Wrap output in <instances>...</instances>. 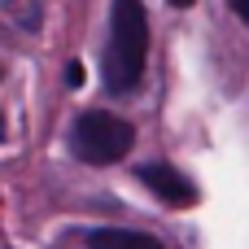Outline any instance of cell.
Wrapping results in <instances>:
<instances>
[{
    "label": "cell",
    "mask_w": 249,
    "mask_h": 249,
    "mask_svg": "<svg viewBox=\"0 0 249 249\" xmlns=\"http://www.w3.org/2000/svg\"><path fill=\"white\" fill-rule=\"evenodd\" d=\"M166 4H175V9H193L197 0H166Z\"/></svg>",
    "instance_id": "ba28073f"
},
{
    "label": "cell",
    "mask_w": 249,
    "mask_h": 249,
    "mask_svg": "<svg viewBox=\"0 0 249 249\" xmlns=\"http://www.w3.org/2000/svg\"><path fill=\"white\" fill-rule=\"evenodd\" d=\"M228 4H232V13H236L241 22H249V0H228Z\"/></svg>",
    "instance_id": "52a82bcc"
},
{
    "label": "cell",
    "mask_w": 249,
    "mask_h": 249,
    "mask_svg": "<svg viewBox=\"0 0 249 249\" xmlns=\"http://www.w3.org/2000/svg\"><path fill=\"white\" fill-rule=\"evenodd\" d=\"M9 136V123H4V109H0V140Z\"/></svg>",
    "instance_id": "9c48e42d"
},
{
    "label": "cell",
    "mask_w": 249,
    "mask_h": 249,
    "mask_svg": "<svg viewBox=\"0 0 249 249\" xmlns=\"http://www.w3.org/2000/svg\"><path fill=\"white\" fill-rule=\"evenodd\" d=\"M136 127L109 109H83L70 127V153L88 166H114L131 153Z\"/></svg>",
    "instance_id": "7a4b0ae2"
},
{
    "label": "cell",
    "mask_w": 249,
    "mask_h": 249,
    "mask_svg": "<svg viewBox=\"0 0 249 249\" xmlns=\"http://www.w3.org/2000/svg\"><path fill=\"white\" fill-rule=\"evenodd\" d=\"M136 179L162 201V206H197V184L184 175V171H175V166H166V162H144V166H136Z\"/></svg>",
    "instance_id": "3957f363"
},
{
    "label": "cell",
    "mask_w": 249,
    "mask_h": 249,
    "mask_svg": "<svg viewBox=\"0 0 249 249\" xmlns=\"http://www.w3.org/2000/svg\"><path fill=\"white\" fill-rule=\"evenodd\" d=\"M149 61V13L144 0H114L109 4V39L101 57V79L109 96H131L144 79Z\"/></svg>",
    "instance_id": "6da1fadb"
},
{
    "label": "cell",
    "mask_w": 249,
    "mask_h": 249,
    "mask_svg": "<svg viewBox=\"0 0 249 249\" xmlns=\"http://www.w3.org/2000/svg\"><path fill=\"white\" fill-rule=\"evenodd\" d=\"M88 249H166L153 232H136V228H92Z\"/></svg>",
    "instance_id": "277c9868"
},
{
    "label": "cell",
    "mask_w": 249,
    "mask_h": 249,
    "mask_svg": "<svg viewBox=\"0 0 249 249\" xmlns=\"http://www.w3.org/2000/svg\"><path fill=\"white\" fill-rule=\"evenodd\" d=\"M66 88H83V66L79 61H66Z\"/></svg>",
    "instance_id": "8992f818"
},
{
    "label": "cell",
    "mask_w": 249,
    "mask_h": 249,
    "mask_svg": "<svg viewBox=\"0 0 249 249\" xmlns=\"http://www.w3.org/2000/svg\"><path fill=\"white\" fill-rule=\"evenodd\" d=\"M9 9L18 13V22H22V31H39V0H9Z\"/></svg>",
    "instance_id": "5b68a950"
}]
</instances>
